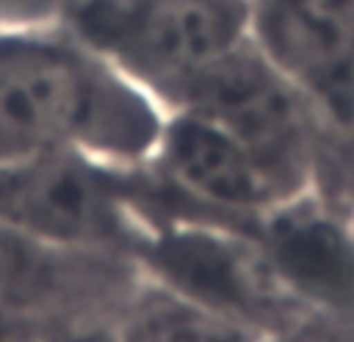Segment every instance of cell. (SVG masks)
<instances>
[{"label":"cell","mask_w":354,"mask_h":342,"mask_svg":"<svg viewBox=\"0 0 354 342\" xmlns=\"http://www.w3.org/2000/svg\"><path fill=\"white\" fill-rule=\"evenodd\" d=\"M261 342H354V314L305 308L289 324L264 333Z\"/></svg>","instance_id":"8fae6325"},{"label":"cell","mask_w":354,"mask_h":342,"mask_svg":"<svg viewBox=\"0 0 354 342\" xmlns=\"http://www.w3.org/2000/svg\"><path fill=\"white\" fill-rule=\"evenodd\" d=\"M0 221L53 249L134 262L149 231L147 168L124 171L81 153L0 168Z\"/></svg>","instance_id":"3957f363"},{"label":"cell","mask_w":354,"mask_h":342,"mask_svg":"<svg viewBox=\"0 0 354 342\" xmlns=\"http://www.w3.org/2000/svg\"><path fill=\"white\" fill-rule=\"evenodd\" d=\"M137 274L131 258L53 249L0 221V342L109 324Z\"/></svg>","instance_id":"8992f818"},{"label":"cell","mask_w":354,"mask_h":342,"mask_svg":"<svg viewBox=\"0 0 354 342\" xmlns=\"http://www.w3.org/2000/svg\"><path fill=\"white\" fill-rule=\"evenodd\" d=\"M196 112L258 156L289 199L317 190L326 125L314 103L249 41L199 75L171 112Z\"/></svg>","instance_id":"277c9868"},{"label":"cell","mask_w":354,"mask_h":342,"mask_svg":"<svg viewBox=\"0 0 354 342\" xmlns=\"http://www.w3.org/2000/svg\"><path fill=\"white\" fill-rule=\"evenodd\" d=\"M245 3H252V0H245Z\"/></svg>","instance_id":"5bb4252c"},{"label":"cell","mask_w":354,"mask_h":342,"mask_svg":"<svg viewBox=\"0 0 354 342\" xmlns=\"http://www.w3.org/2000/svg\"><path fill=\"white\" fill-rule=\"evenodd\" d=\"M59 19L165 112L205 69L249 41L245 0H62Z\"/></svg>","instance_id":"7a4b0ae2"},{"label":"cell","mask_w":354,"mask_h":342,"mask_svg":"<svg viewBox=\"0 0 354 342\" xmlns=\"http://www.w3.org/2000/svg\"><path fill=\"white\" fill-rule=\"evenodd\" d=\"M28 342H115L112 339L109 324H84V327H68V330L44 333Z\"/></svg>","instance_id":"4fadbf2b"},{"label":"cell","mask_w":354,"mask_h":342,"mask_svg":"<svg viewBox=\"0 0 354 342\" xmlns=\"http://www.w3.org/2000/svg\"><path fill=\"white\" fill-rule=\"evenodd\" d=\"M249 37L333 137L354 141V0H252Z\"/></svg>","instance_id":"ba28073f"},{"label":"cell","mask_w":354,"mask_h":342,"mask_svg":"<svg viewBox=\"0 0 354 342\" xmlns=\"http://www.w3.org/2000/svg\"><path fill=\"white\" fill-rule=\"evenodd\" d=\"M168 112L62 25L0 28V168L81 153L147 168Z\"/></svg>","instance_id":"6da1fadb"},{"label":"cell","mask_w":354,"mask_h":342,"mask_svg":"<svg viewBox=\"0 0 354 342\" xmlns=\"http://www.w3.org/2000/svg\"><path fill=\"white\" fill-rule=\"evenodd\" d=\"M115 342H261L264 330L137 274L109 318Z\"/></svg>","instance_id":"30bf717a"},{"label":"cell","mask_w":354,"mask_h":342,"mask_svg":"<svg viewBox=\"0 0 354 342\" xmlns=\"http://www.w3.org/2000/svg\"><path fill=\"white\" fill-rule=\"evenodd\" d=\"M252 231L301 305L354 314V212L311 190L277 206Z\"/></svg>","instance_id":"9c48e42d"},{"label":"cell","mask_w":354,"mask_h":342,"mask_svg":"<svg viewBox=\"0 0 354 342\" xmlns=\"http://www.w3.org/2000/svg\"><path fill=\"white\" fill-rule=\"evenodd\" d=\"M140 274L270 333L305 312L274 274L252 227L202 215H149Z\"/></svg>","instance_id":"5b68a950"},{"label":"cell","mask_w":354,"mask_h":342,"mask_svg":"<svg viewBox=\"0 0 354 342\" xmlns=\"http://www.w3.org/2000/svg\"><path fill=\"white\" fill-rule=\"evenodd\" d=\"M62 16V0H0V28L44 25Z\"/></svg>","instance_id":"7c38bea8"},{"label":"cell","mask_w":354,"mask_h":342,"mask_svg":"<svg viewBox=\"0 0 354 342\" xmlns=\"http://www.w3.org/2000/svg\"><path fill=\"white\" fill-rule=\"evenodd\" d=\"M153 206L162 215H202L255 227L289 199L245 143L196 112H168L149 159Z\"/></svg>","instance_id":"52a82bcc"}]
</instances>
